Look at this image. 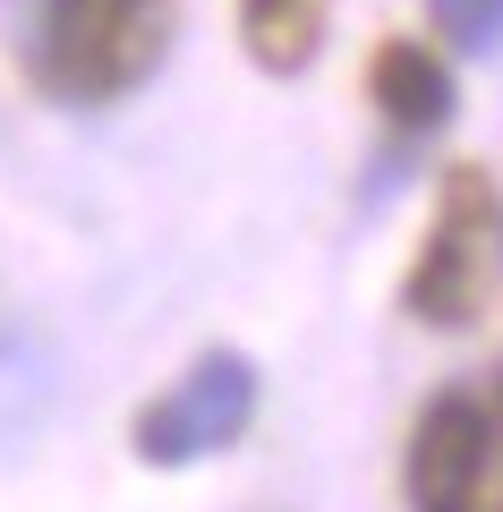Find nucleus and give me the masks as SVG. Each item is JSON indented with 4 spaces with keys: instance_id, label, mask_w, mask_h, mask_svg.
I'll return each instance as SVG.
<instances>
[{
    "instance_id": "f257e3e1",
    "label": "nucleus",
    "mask_w": 503,
    "mask_h": 512,
    "mask_svg": "<svg viewBox=\"0 0 503 512\" xmlns=\"http://www.w3.org/2000/svg\"><path fill=\"white\" fill-rule=\"evenodd\" d=\"M180 0H35L26 69L60 103H120L162 69Z\"/></svg>"
},
{
    "instance_id": "f03ea898",
    "label": "nucleus",
    "mask_w": 503,
    "mask_h": 512,
    "mask_svg": "<svg viewBox=\"0 0 503 512\" xmlns=\"http://www.w3.org/2000/svg\"><path fill=\"white\" fill-rule=\"evenodd\" d=\"M495 282H503V188L486 180V163H452L435 188V222L401 274V308L435 333H469Z\"/></svg>"
},
{
    "instance_id": "7ed1b4c3",
    "label": "nucleus",
    "mask_w": 503,
    "mask_h": 512,
    "mask_svg": "<svg viewBox=\"0 0 503 512\" xmlns=\"http://www.w3.org/2000/svg\"><path fill=\"white\" fill-rule=\"evenodd\" d=\"M410 512H503V384H452L401 453Z\"/></svg>"
},
{
    "instance_id": "20e7f679",
    "label": "nucleus",
    "mask_w": 503,
    "mask_h": 512,
    "mask_svg": "<svg viewBox=\"0 0 503 512\" xmlns=\"http://www.w3.org/2000/svg\"><path fill=\"white\" fill-rule=\"evenodd\" d=\"M248 419H256V359L248 350H205L137 410L128 444H137L145 470H188V461L231 453L248 436Z\"/></svg>"
},
{
    "instance_id": "39448f33",
    "label": "nucleus",
    "mask_w": 503,
    "mask_h": 512,
    "mask_svg": "<svg viewBox=\"0 0 503 512\" xmlns=\"http://www.w3.org/2000/svg\"><path fill=\"white\" fill-rule=\"evenodd\" d=\"M367 94H376V111H384L393 137H435V128L452 120V69L418 35H384L376 43V60H367Z\"/></svg>"
},
{
    "instance_id": "423d86ee",
    "label": "nucleus",
    "mask_w": 503,
    "mask_h": 512,
    "mask_svg": "<svg viewBox=\"0 0 503 512\" xmlns=\"http://www.w3.org/2000/svg\"><path fill=\"white\" fill-rule=\"evenodd\" d=\"M324 26H333V0H239V43L265 77H299L324 52Z\"/></svg>"
},
{
    "instance_id": "0eeeda50",
    "label": "nucleus",
    "mask_w": 503,
    "mask_h": 512,
    "mask_svg": "<svg viewBox=\"0 0 503 512\" xmlns=\"http://www.w3.org/2000/svg\"><path fill=\"white\" fill-rule=\"evenodd\" d=\"M427 18L452 52H503V0H427Z\"/></svg>"
}]
</instances>
